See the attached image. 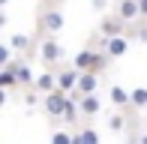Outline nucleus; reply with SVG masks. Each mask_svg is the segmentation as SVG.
<instances>
[{
  "mask_svg": "<svg viewBox=\"0 0 147 144\" xmlns=\"http://www.w3.org/2000/svg\"><path fill=\"white\" fill-rule=\"evenodd\" d=\"M63 9H60L57 3H51V6H39V15H36V36H54V33H60L63 30Z\"/></svg>",
  "mask_w": 147,
  "mask_h": 144,
  "instance_id": "f257e3e1",
  "label": "nucleus"
},
{
  "mask_svg": "<svg viewBox=\"0 0 147 144\" xmlns=\"http://www.w3.org/2000/svg\"><path fill=\"white\" fill-rule=\"evenodd\" d=\"M66 102H69V93L63 87H54L51 93H42V111L48 117H54V123H60V117L66 111Z\"/></svg>",
  "mask_w": 147,
  "mask_h": 144,
  "instance_id": "f03ea898",
  "label": "nucleus"
},
{
  "mask_svg": "<svg viewBox=\"0 0 147 144\" xmlns=\"http://www.w3.org/2000/svg\"><path fill=\"white\" fill-rule=\"evenodd\" d=\"M36 54H39V60L45 63V66H51L54 69L60 60H63V48H60V42L54 36H39V42H36Z\"/></svg>",
  "mask_w": 147,
  "mask_h": 144,
  "instance_id": "7ed1b4c3",
  "label": "nucleus"
},
{
  "mask_svg": "<svg viewBox=\"0 0 147 144\" xmlns=\"http://www.w3.org/2000/svg\"><path fill=\"white\" fill-rule=\"evenodd\" d=\"M129 27H132V21H126L123 15L111 12V15L102 18V24H99V33H96V36H102V39H108V36H120V33H129Z\"/></svg>",
  "mask_w": 147,
  "mask_h": 144,
  "instance_id": "20e7f679",
  "label": "nucleus"
},
{
  "mask_svg": "<svg viewBox=\"0 0 147 144\" xmlns=\"http://www.w3.org/2000/svg\"><path fill=\"white\" fill-rule=\"evenodd\" d=\"M99 81H102V72H99V69H81V78H78L72 96L81 99L84 93H96V90H99Z\"/></svg>",
  "mask_w": 147,
  "mask_h": 144,
  "instance_id": "39448f33",
  "label": "nucleus"
},
{
  "mask_svg": "<svg viewBox=\"0 0 147 144\" xmlns=\"http://www.w3.org/2000/svg\"><path fill=\"white\" fill-rule=\"evenodd\" d=\"M129 45H132V36H129V33H120V36H108L102 48H105V51H108V54L117 60V57H123L126 51H129Z\"/></svg>",
  "mask_w": 147,
  "mask_h": 144,
  "instance_id": "423d86ee",
  "label": "nucleus"
},
{
  "mask_svg": "<svg viewBox=\"0 0 147 144\" xmlns=\"http://www.w3.org/2000/svg\"><path fill=\"white\" fill-rule=\"evenodd\" d=\"M78 78H81V69L69 63V66L57 69V87H63L66 93H72V90H75V84H78Z\"/></svg>",
  "mask_w": 147,
  "mask_h": 144,
  "instance_id": "0eeeda50",
  "label": "nucleus"
},
{
  "mask_svg": "<svg viewBox=\"0 0 147 144\" xmlns=\"http://www.w3.org/2000/svg\"><path fill=\"white\" fill-rule=\"evenodd\" d=\"M114 12L117 15H123L126 21H141V3H138V0H117L114 3Z\"/></svg>",
  "mask_w": 147,
  "mask_h": 144,
  "instance_id": "6e6552de",
  "label": "nucleus"
},
{
  "mask_svg": "<svg viewBox=\"0 0 147 144\" xmlns=\"http://www.w3.org/2000/svg\"><path fill=\"white\" fill-rule=\"evenodd\" d=\"M78 105H81V117L90 120V117H96L99 111H102V99H99L96 93H84L81 99H78Z\"/></svg>",
  "mask_w": 147,
  "mask_h": 144,
  "instance_id": "1a4fd4ad",
  "label": "nucleus"
},
{
  "mask_svg": "<svg viewBox=\"0 0 147 144\" xmlns=\"http://www.w3.org/2000/svg\"><path fill=\"white\" fill-rule=\"evenodd\" d=\"M9 66L15 69V75H18V87H21V90H24V87H33L36 75H33V69H30V66H27L24 60H12Z\"/></svg>",
  "mask_w": 147,
  "mask_h": 144,
  "instance_id": "9d476101",
  "label": "nucleus"
},
{
  "mask_svg": "<svg viewBox=\"0 0 147 144\" xmlns=\"http://www.w3.org/2000/svg\"><path fill=\"white\" fill-rule=\"evenodd\" d=\"M33 87H36L39 93H51V90L57 87V72H51V66H48V72H39L36 81H33Z\"/></svg>",
  "mask_w": 147,
  "mask_h": 144,
  "instance_id": "9b49d317",
  "label": "nucleus"
},
{
  "mask_svg": "<svg viewBox=\"0 0 147 144\" xmlns=\"http://www.w3.org/2000/svg\"><path fill=\"white\" fill-rule=\"evenodd\" d=\"M108 99L114 102L117 108H132V90H126V87H120V84H114V87H111V93H108Z\"/></svg>",
  "mask_w": 147,
  "mask_h": 144,
  "instance_id": "f8f14e48",
  "label": "nucleus"
},
{
  "mask_svg": "<svg viewBox=\"0 0 147 144\" xmlns=\"http://www.w3.org/2000/svg\"><path fill=\"white\" fill-rule=\"evenodd\" d=\"M75 141H84V144H99V132L90 126L87 120H84V123H78V126H75Z\"/></svg>",
  "mask_w": 147,
  "mask_h": 144,
  "instance_id": "ddd939ff",
  "label": "nucleus"
},
{
  "mask_svg": "<svg viewBox=\"0 0 147 144\" xmlns=\"http://www.w3.org/2000/svg\"><path fill=\"white\" fill-rule=\"evenodd\" d=\"M0 87H3V90H15L18 87V75H15L12 66H3V69H0Z\"/></svg>",
  "mask_w": 147,
  "mask_h": 144,
  "instance_id": "4468645a",
  "label": "nucleus"
},
{
  "mask_svg": "<svg viewBox=\"0 0 147 144\" xmlns=\"http://www.w3.org/2000/svg\"><path fill=\"white\" fill-rule=\"evenodd\" d=\"M9 45H12L15 51H30V48H33V36H27V33H15V36L9 39Z\"/></svg>",
  "mask_w": 147,
  "mask_h": 144,
  "instance_id": "2eb2a0df",
  "label": "nucleus"
},
{
  "mask_svg": "<svg viewBox=\"0 0 147 144\" xmlns=\"http://www.w3.org/2000/svg\"><path fill=\"white\" fill-rule=\"evenodd\" d=\"M75 141V126L72 129H57V132H51V144H69Z\"/></svg>",
  "mask_w": 147,
  "mask_h": 144,
  "instance_id": "dca6fc26",
  "label": "nucleus"
},
{
  "mask_svg": "<svg viewBox=\"0 0 147 144\" xmlns=\"http://www.w3.org/2000/svg\"><path fill=\"white\" fill-rule=\"evenodd\" d=\"M132 108H135V111L147 108V87H135V90H132Z\"/></svg>",
  "mask_w": 147,
  "mask_h": 144,
  "instance_id": "f3484780",
  "label": "nucleus"
},
{
  "mask_svg": "<svg viewBox=\"0 0 147 144\" xmlns=\"http://www.w3.org/2000/svg\"><path fill=\"white\" fill-rule=\"evenodd\" d=\"M126 120H129V117H126L123 111H117V114L108 117V129L111 132H120V129H126Z\"/></svg>",
  "mask_w": 147,
  "mask_h": 144,
  "instance_id": "a211bd4d",
  "label": "nucleus"
},
{
  "mask_svg": "<svg viewBox=\"0 0 147 144\" xmlns=\"http://www.w3.org/2000/svg\"><path fill=\"white\" fill-rule=\"evenodd\" d=\"M12 51H15L12 45H0V69H3V66H9V63H12Z\"/></svg>",
  "mask_w": 147,
  "mask_h": 144,
  "instance_id": "6ab92c4d",
  "label": "nucleus"
},
{
  "mask_svg": "<svg viewBox=\"0 0 147 144\" xmlns=\"http://www.w3.org/2000/svg\"><path fill=\"white\" fill-rule=\"evenodd\" d=\"M93 12H105V9H108V0H93Z\"/></svg>",
  "mask_w": 147,
  "mask_h": 144,
  "instance_id": "aec40b11",
  "label": "nucleus"
},
{
  "mask_svg": "<svg viewBox=\"0 0 147 144\" xmlns=\"http://www.w3.org/2000/svg\"><path fill=\"white\" fill-rule=\"evenodd\" d=\"M141 3V18H147V0H138Z\"/></svg>",
  "mask_w": 147,
  "mask_h": 144,
  "instance_id": "412c9836",
  "label": "nucleus"
},
{
  "mask_svg": "<svg viewBox=\"0 0 147 144\" xmlns=\"http://www.w3.org/2000/svg\"><path fill=\"white\" fill-rule=\"evenodd\" d=\"M6 3H9V0H0V6H6Z\"/></svg>",
  "mask_w": 147,
  "mask_h": 144,
  "instance_id": "4be33fe9",
  "label": "nucleus"
}]
</instances>
